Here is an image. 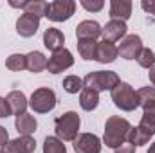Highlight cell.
I'll return each instance as SVG.
<instances>
[{"label": "cell", "mask_w": 155, "mask_h": 153, "mask_svg": "<svg viewBox=\"0 0 155 153\" xmlns=\"http://www.w3.org/2000/svg\"><path fill=\"white\" fill-rule=\"evenodd\" d=\"M63 43H65V36L60 29L56 27H49L45 29L43 33V45L51 50V52H56V50H61L63 49Z\"/></svg>", "instance_id": "16"}, {"label": "cell", "mask_w": 155, "mask_h": 153, "mask_svg": "<svg viewBox=\"0 0 155 153\" xmlns=\"http://www.w3.org/2000/svg\"><path fill=\"white\" fill-rule=\"evenodd\" d=\"M139 126L150 135H155V105L143 108V117H141Z\"/></svg>", "instance_id": "23"}, {"label": "cell", "mask_w": 155, "mask_h": 153, "mask_svg": "<svg viewBox=\"0 0 155 153\" xmlns=\"http://www.w3.org/2000/svg\"><path fill=\"white\" fill-rule=\"evenodd\" d=\"M119 56V50L112 41H107V40H101L97 41V47H96V61L99 63H114Z\"/></svg>", "instance_id": "13"}, {"label": "cell", "mask_w": 155, "mask_h": 153, "mask_svg": "<svg viewBox=\"0 0 155 153\" xmlns=\"http://www.w3.org/2000/svg\"><path fill=\"white\" fill-rule=\"evenodd\" d=\"M5 101H7L9 108H11V114L16 115V117L22 115V114H25V110H27V106H29V101H27V97H25V94H24L22 90H11V92L7 94Z\"/></svg>", "instance_id": "14"}, {"label": "cell", "mask_w": 155, "mask_h": 153, "mask_svg": "<svg viewBox=\"0 0 155 153\" xmlns=\"http://www.w3.org/2000/svg\"><path fill=\"white\" fill-rule=\"evenodd\" d=\"M25 4H27V0H22V2H13V0H11V2H9L11 7H18V9H24Z\"/></svg>", "instance_id": "35"}, {"label": "cell", "mask_w": 155, "mask_h": 153, "mask_svg": "<svg viewBox=\"0 0 155 153\" xmlns=\"http://www.w3.org/2000/svg\"><path fill=\"white\" fill-rule=\"evenodd\" d=\"M117 50L123 60H137V56L143 50V40L139 34H126L121 40V45L117 47Z\"/></svg>", "instance_id": "8"}, {"label": "cell", "mask_w": 155, "mask_h": 153, "mask_svg": "<svg viewBox=\"0 0 155 153\" xmlns=\"http://www.w3.org/2000/svg\"><path fill=\"white\" fill-rule=\"evenodd\" d=\"M79 5L83 9H87L88 13H97L105 7V2L103 0H92V2L90 0H79Z\"/></svg>", "instance_id": "30"}, {"label": "cell", "mask_w": 155, "mask_h": 153, "mask_svg": "<svg viewBox=\"0 0 155 153\" xmlns=\"http://www.w3.org/2000/svg\"><path fill=\"white\" fill-rule=\"evenodd\" d=\"M97 105H99V92L83 86V90L79 94V106L85 112H92V110L97 108Z\"/></svg>", "instance_id": "19"}, {"label": "cell", "mask_w": 155, "mask_h": 153, "mask_svg": "<svg viewBox=\"0 0 155 153\" xmlns=\"http://www.w3.org/2000/svg\"><path fill=\"white\" fill-rule=\"evenodd\" d=\"M74 65V58H72V52L69 49H61V50H56L52 52V56L49 58L47 61V70L51 74H60L67 69H71Z\"/></svg>", "instance_id": "7"}, {"label": "cell", "mask_w": 155, "mask_h": 153, "mask_svg": "<svg viewBox=\"0 0 155 153\" xmlns=\"http://www.w3.org/2000/svg\"><path fill=\"white\" fill-rule=\"evenodd\" d=\"M137 63L143 67V69H152L155 67V52L152 49H144L143 47V50H141V54L137 56Z\"/></svg>", "instance_id": "29"}, {"label": "cell", "mask_w": 155, "mask_h": 153, "mask_svg": "<svg viewBox=\"0 0 155 153\" xmlns=\"http://www.w3.org/2000/svg\"><path fill=\"white\" fill-rule=\"evenodd\" d=\"M148 153H155V142H153V144H150V150H148Z\"/></svg>", "instance_id": "37"}, {"label": "cell", "mask_w": 155, "mask_h": 153, "mask_svg": "<svg viewBox=\"0 0 155 153\" xmlns=\"http://www.w3.org/2000/svg\"><path fill=\"white\" fill-rule=\"evenodd\" d=\"M36 141L31 135H20L13 141H9L5 146H2L0 153H35Z\"/></svg>", "instance_id": "10"}, {"label": "cell", "mask_w": 155, "mask_h": 153, "mask_svg": "<svg viewBox=\"0 0 155 153\" xmlns=\"http://www.w3.org/2000/svg\"><path fill=\"white\" fill-rule=\"evenodd\" d=\"M74 13H76V2L74 0H54V2H49L47 18L51 22H65Z\"/></svg>", "instance_id": "6"}, {"label": "cell", "mask_w": 155, "mask_h": 153, "mask_svg": "<svg viewBox=\"0 0 155 153\" xmlns=\"http://www.w3.org/2000/svg\"><path fill=\"white\" fill-rule=\"evenodd\" d=\"M74 151L76 153H101L103 142L94 133H79L74 139Z\"/></svg>", "instance_id": "9"}, {"label": "cell", "mask_w": 155, "mask_h": 153, "mask_svg": "<svg viewBox=\"0 0 155 153\" xmlns=\"http://www.w3.org/2000/svg\"><path fill=\"white\" fill-rule=\"evenodd\" d=\"M148 77H150V83L153 85V88H155V67H152V69L148 70Z\"/></svg>", "instance_id": "36"}, {"label": "cell", "mask_w": 155, "mask_h": 153, "mask_svg": "<svg viewBox=\"0 0 155 153\" xmlns=\"http://www.w3.org/2000/svg\"><path fill=\"white\" fill-rule=\"evenodd\" d=\"M130 128H132V124L128 122V119L119 117V115H110L105 122L103 144H107V148H112V150L119 148L123 142H126Z\"/></svg>", "instance_id": "1"}, {"label": "cell", "mask_w": 155, "mask_h": 153, "mask_svg": "<svg viewBox=\"0 0 155 153\" xmlns=\"http://www.w3.org/2000/svg\"><path fill=\"white\" fill-rule=\"evenodd\" d=\"M24 13L35 15L38 18L47 16V13H49V2H45V0H27V4L24 7Z\"/></svg>", "instance_id": "22"}, {"label": "cell", "mask_w": 155, "mask_h": 153, "mask_svg": "<svg viewBox=\"0 0 155 153\" xmlns=\"http://www.w3.org/2000/svg\"><path fill=\"white\" fill-rule=\"evenodd\" d=\"M61 86H63V90L67 94H78V92L83 90V79L78 76H67L63 79Z\"/></svg>", "instance_id": "28"}, {"label": "cell", "mask_w": 155, "mask_h": 153, "mask_svg": "<svg viewBox=\"0 0 155 153\" xmlns=\"http://www.w3.org/2000/svg\"><path fill=\"white\" fill-rule=\"evenodd\" d=\"M5 67L13 72H22L27 69V56L24 54H11L7 60H5Z\"/></svg>", "instance_id": "25"}, {"label": "cell", "mask_w": 155, "mask_h": 153, "mask_svg": "<svg viewBox=\"0 0 155 153\" xmlns=\"http://www.w3.org/2000/svg\"><path fill=\"white\" fill-rule=\"evenodd\" d=\"M7 142H9V133H7V130L4 126H0V148L5 146Z\"/></svg>", "instance_id": "34"}, {"label": "cell", "mask_w": 155, "mask_h": 153, "mask_svg": "<svg viewBox=\"0 0 155 153\" xmlns=\"http://www.w3.org/2000/svg\"><path fill=\"white\" fill-rule=\"evenodd\" d=\"M132 2L130 0H112L110 2V18L126 22L132 16Z\"/></svg>", "instance_id": "17"}, {"label": "cell", "mask_w": 155, "mask_h": 153, "mask_svg": "<svg viewBox=\"0 0 155 153\" xmlns=\"http://www.w3.org/2000/svg\"><path fill=\"white\" fill-rule=\"evenodd\" d=\"M110 97H112L114 105L119 110H123V112H134L139 106L137 92L132 88L130 83H124V81H121L116 88L110 92Z\"/></svg>", "instance_id": "4"}, {"label": "cell", "mask_w": 155, "mask_h": 153, "mask_svg": "<svg viewBox=\"0 0 155 153\" xmlns=\"http://www.w3.org/2000/svg\"><path fill=\"white\" fill-rule=\"evenodd\" d=\"M58 99H56V94L52 88H36L33 94H31V99H29V106L36 112V114H49L51 110H54Z\"/></svg>", "instance_id": "5"}, {"label": "cell", "mask_w": 155, "mask_h": 153, "mask_svg": "<svg viewBox=\"0 0 155 153\" xmlns=\"http://www.w3.org/2000/svg\"><path fill=\"white\" fill-rule=\"evenodd\" d=\"M116 153H135V146L134 144H130V142H123L119 148L114 150Z\"/></svg>", "instance_id": "33"}, {"label": "cell", "mask_w": 155, "mask_h": 153, "mask_svg": "<svg viewBox=\"0 0 155 153\" xmlns=\"http://www.w3.org/2000/svg\"><path fill=\"white\" fill-rule=\"evenodd\" d=\"M79 124H81V119L76 112L71 110V112L61 114L54 121L56 137L63 142H74V139L79 135Z\"/></svg>", "instance_id": "2"}, {"label": "cell", "mask_w": 155, "mask_h": 153, "mask_svg": "<svg viewBox=\"0 0 155 153\" xmlns=\"http://www.w3.org/2000/svg\"><path fill=\"white\" fill-rule=\"evenodd\" d=\"M40 29V18L35 15H20L18 20H16V33L22 36V38H31L38 33Z\"/></svg>", "instance_id": "11"}, {"label": "cell", "mask_w": 155, "mask_h": 153, "mask_svg": "<svg viewBox=\"0 0 155 153\" xmlns=\"http://www.w3.org/2000/svg\"><path fill=\"white\" fill-rule=\"evenodd\" d=\"M47 61H49V60L45 58L43 52L33 50V52L27 54V70H31L33 74H38V72H41V70L47 69Z\"/></svg>", "instance_id": "20"}, {"label": "cell", "mask_w": 155, "mask_h": 153, "mask_svg": "<svg viewBox=\"0 0 155 153\" xmlns=\"http://www.w3.org/2000/svg\"><path fill=\"white\" fill-rule=\"evenodd\" d=\"M43 153H67V146L58 137H45V141H43Z\"/></svg>", "instance_id": "27"}, {"label": "cell", "mask_w": 155, "mask_h": 153, "mask_svg": "<svg viewBox=\"0 0 155 153\" xmlns=\"http://www.w3.org/2000/svg\"><path fill=\"white\" fill-rule=\"evenodd\" d=\"M119 83H121V79L114 70H94L83 77V86L92 88L96 92H105V90L112 92Z\"/></svg>", "instance_id": "3"}, {"label": "cell", "mask_w": 155, "mask_h": 153, "mask_svg": "<svg viewBox=\"0 0 155 153\" xmlns=\"http://www.w3.org/2000/svg\"><path fill=\"white\" fill-rule=\"evenodd\" d=\"M76 36L78 40H96L103 36V27L96 20H83L79 22L76 27Z\"/></svg>", "instance_id": "12"}, {"label": "cell", "mask_w": 155, "mask_h": 153, "mask_svg": "<svg viewBox=\"0 0 155 153\" xmlns=\"http://www.w3.org/2000/svg\"><path fill=\"white\" fill-rule=\"evenodd\" d=\"M126 22H121V20H110L107 22V25L103 27V38L107 41H119L126 36Z\"/></svg>", "instance_id": "15"}, {"label": "cell", "mask_w": 155, "mask_h": 153, "mask_svg": "<svg viewBox=\"0 0 155 153\" xmlns=\"http://www.w3.org/2000/svg\"><path fill=\"white\" fill-rule=\"evenodd\" d=\"M141 7H143L148 15H153L155 16V0H143V2H141Z\"/></svg>", "instance_id": "32"}, {"label": "cell", "mask_w": 155, "mask_h": 153, "mask_svg": "<svg viewBox=\"0 0 155 153\" xmlns=\"http://www.w3.org/2000/svg\"><path fill=\"white\" fill-rule=\"evenodd\" d=\"M15 128H16V132L20 135H33L36 132V128H38V122H36L35 115L25 112V114L18 115L15 119Z\"/></svg>", "instance_id": "18"}, {"label": "cell", "mask_w": 155, "mask_h": 153, "mask_svg": "<svg viewBox=\"0 0 155 153\" xmlns=\"http://www.w3.org/2000/svg\"><path fill=\"white\" fill-rule=\"evenodd\" d=\"M11 114V108H9V105H7V101H5V97H0V119H5V117H9Z\"/></svg>", "instance_id": "31"}, {"label": "cell", "mask_w": 155, "mask_h": 153, "mask_svg": "<svg viewBox=\"0 0 155 153\" xmlns=\"http://www.w3.org/2000/svg\"><path fill=\"white\" fill-rule=\"evenodd\" d=\"M137 99H139V106L146 108L155 105V88L153 86H143L137 90Z\"/></svg>", "instance_id": "26"}, {"label": "cell", "mask_w": 155, "mask_h": 153, "mask_svg": "<svg viewBox=\"0 0 155 153\" xmlns=\"http://www.w3.org/2000/svg\"><path fill=\"white\" fill-rule=\"evenodd\" d=\"M96 47H97V41L94 40H78V52L87 61L96 60Z\"/></svg>", "instance_id": "24"}, {"label": "cell", "mask_w": 155, "mask_h": 153, "mask_svg": "<svg viewBox=\"0 0 155 153\" xmlns=\"http://www.w3.org/2000/svg\"><path fill=\"white\" fill-rule=\"evenodd\" d=\"M150 139H152V135H150L148 132H144L141 126H132V128H130V132H128L126 142H130V144H134L135 148H139V146L148 144V142H150Z\"/></svg>", "instance_id": "21"}]
</instances>
